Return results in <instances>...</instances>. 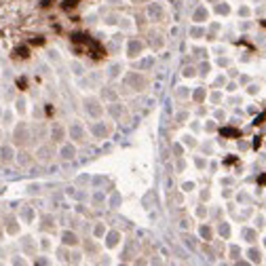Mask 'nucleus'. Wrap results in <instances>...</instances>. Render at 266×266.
<instances>
[{
  "label": "nucleus",
  "instance_id": "5",
  "mask_svg": "<svg viewBox=\"0 0 266 266\" xmlns=\"http://www.w3.org/2000/svg\"><path fill=\"white\" fill-rule=\"evenodd\" d=\"M2 154H4V158L9 161V158H11V150H9V148H4V150H2Z\"/></svg>",
  "mask_w": 266,
  "mask_h": 266
},
{
  "label": "nucleus",
  "instance_id": "1",
  "mask_svg": "<svg viewBox=\"0 0 266 266\" xmlns=\"http://www.w3.org/2000/svg\"><path fill=\"white\" fill-rule=\"evenodd\" d=\"M76 2L78 0H63V9H72V6H76Z\"/></svg>",
  "mask_w": 266,
  "mask_h": 266
},
{
  "label": "nucleus",
  "instance_id": "4",
  "mask_svg": "<svg viewBox=\"0 0 266 266\" xmlns=\"http://www.w3.org/2000/svg\"><path fill=\"white\" fill-rule=\"evenodd\" d=\"M222 133H224V135H239V133L234 131V129H224Z\"/></svg>",
  "mask_w": 266,
  "mask_h": 266
},
{
  "label": "nucleus",
  "instance_id": "3",
  "mask_svg": "<svg viewBox=\"0 0 266 266\" xmlns=\"http://www.w3.org/2000/svg\"><path fill=\"white\" fill-rule=\"evenodd\" d=\"M63 241L72 245V243H76V237H74V234H66V237H63Z\"/></svg>",
  "mask_w": 266,
  "mask_h": 266
},
{
  "label": "nucleus",
  "instance_id": "2",
  "mask_svg": "<svg viewBox=\"0 0 266 266\" xmlns=\"http://www.w3.org/2000/svg\"><path fill=\"white\" fill-rule=\"evenodd\" d=\"M15 55H17V57H28V49H17Z\"/></svg>",
  "mask_w": 266,
  "mask_h": 266
}]
</instances>
